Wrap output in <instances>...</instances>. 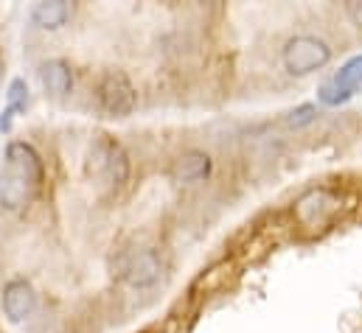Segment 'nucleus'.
Listing matches in <instances>:
<instances>
[{
  "label": "nucleus",
  "mask_w": 362,
  "mask_h": 333,
  "mask_svg": "<svg viewBox=\"0 0 362 333\" xmlns=\"http://www.w3.org/2000/svg\"><path fill=\"white\" fill-rule=\"evenodd\" d=\"M45 166L37 149L25 140H11L6 146V160L0 168V205L8 213H23L40 193Z\"/></svg>",
  "instance_id": "obj_1"
},
{
  "label": "nucleus",
  "mask_w": 362,
  "mask_h": 333,
  "mask_svg": "<svg viewBox=\"0 0 362 333\" xmlns=\"http://www.w3.org/2000/svg\"><path fill=\"white\" fill-rule=\"evenodd\" d=\"M85 174L110 188H124L129 179V157H127L124 146L118 140L101 135L88 152Z\"/></svg>",
  "instance_id": "obj_2"
},
{
  "label": "nucleus",
  "mask_w": 362,
  "mask_h": 333,
  "mask_svg": "<svg viewBox=\"0 0 362 333\" xmlns=\"http://www.w3.org/2000/svg\"><path fill=\"white\" fill-rule=\"evenodd\" d=\"M281 62L289 76H309L332 62V48L326 40L312 34H298L284 45Z\"/></svg>",
  "instance_id": "obj_3"
},
{
  "label": "nucleus",
  "mask_w": 362,
  "mask_h": 333,
  "mask_svg": "<svg viewBox=\"0 0 362 333\" xmlns=\"http://www.w3.org/2000/svg\"><path fill=\"white\" fill-rule=\"evenodd\" d=\"M98 107L107 118H129L138 107V90L124 71H107L98 84Z\"/></svg>",
  "instance_id": "obj_4"
},
{
  "label": "nucleus",
  "mask_w": 362,
  "mask_h": 333,
  "mask_svg": "<svg viewBox=\"0 0 362 333\" xmlns=\"http://www.w3.org/2000/svg\"><path fill=\"white\" fill-rule=\"evenodd\" d=\"M115 272H118V277L127 286H132V289H149V286H155L160 280L163 260H160L158 252L149 250V247H144V250H127L118 258Z\"/></svg>",
  "instance_id": "obj_5"
},
{
  "label": "nucleus",
  "mask_w": 362,
  "mask_h": 333,
  "mask_svg": "<svg viewBox=\"0 0 362 333\" xmlns=\"http://www.w3.org/2000/svg\"><path fill=\"white\" fill-rule=\"evenodd\" d=\"M360 87H362V54H357L346 65H340V71L329 82L320 84L317 98L326 107H340V104H349Z\"/></svg>",
  "instance_id": "obj_6"
},
{
  "label": "nucleus",
  "mask_w": 362,
  "mask_h": 333,
  "mask_svg": "<svg viewBox=\"0 0 362 333\" xmlns=\"http://www.w3.org/2000/svg\"><path fill=\"white\" fill-rule=\"evenodd\" d=\"M37 311V291L28 280L14 277L3 286V314L8 317V322L20 325L25 320H31Z\"/></svg>",
  "instance_id": "obj_7"
},
{
  "label": "nucleus",
  "mask_w": 362,
  "mask_h": 333,
  "mask_svg": "<svg viewBox=\"0 0 362 333\" xmlns=\"http://www.w3.org/2000/svg\"><path fill=\"white\" fill-rule=\"evenodd\" d=\"M211 171H214V160H211L205 152H197V149H194V152H185V155H180V157L175 160L172 176H175V182L194 185V182L208 179Z\"/></svg>",
  "instance_id": "obj_8"
},
{
  "label": "nucleus",
  "mask_w": 362,
  "mask_h": 333,
  "mask_svg": "<svg viewBox=\"0 0 362 333\" xmlns=\"http://www.w3.org/2000/svg\"><path fill=\"white\" fill-rule=\"evenodd\" d=\"M37 73H40V82L45 87V92H51L57 98H62L74 90V71L65 59H45Z\"/></svg>",
  "instance_id": "obj_9"
},
{
  "label": "nucleus",
  "mask_w": 362,
  "mask_h": 333,
  "mask_svg": "<svg viewBox=\"0 0 362 333\" xmlns=\"http://www.w3.org/2000/svg\"><path fill=\"white\" fill-rule=\"evenodd\" d=\"M334 210H337V202H334L326 190H312V193H306V196L298 202V207H295L298 219H300L303 224L309 222V227H312V224H323Z\"/></svg>",
  "instance_id": "obj_10"
},
{
  "label": "nucleus",
  "mask_w": 362,
  "mask_h": 333,
  "mask_svg": "<svg viewBox=\"0 0 362 333\" xmlns=\"http://www.w3.org/2000/svg\"><path fill=\"white\" fill-rule=\"evenodd\" d=\"M68 17H71V3H65V0H42L31 8V20L45 31L62 28L68 23Z\"/></svg>",
  "instance_id": "obj_11"
},
{
  "label": "nucleus",
  "mask_w": 362,
  "mask_h": 333,
  "mask_svg": "<svg viewBox=\"0 0 362 333\" xmlns=\"http://www.w3.org/2000/svg\"><path fill=\"white\" fill-rule=\"evenodd\" d=\"M28 101H31V95H28L25 79H11V82H8V90H6V107H8L14 115H20V112L28 109Z\"/></svg>",
  "instance_id": "obj_12"
},
{
  "label": "nucleus",
  "mask_w": 362,
  "mask_h": 333,
  "mask_svg": "<svg viewBox=\"0 0 362 333\" xmlns=\"http://www.w3.org/2000/svg\"><path fill=\"white\" fill-rule=\"evenodd\" d=\"M315 118H317V107H315V104H300V107H295V109L286 112L284 123H286L289 129H303V126H309Z\"/></svg>",
  "instance_id": "obj_13"
},
{
  "label": "nucleus",
  "mask_w": 362,
  "mask_h": 333,
  "mask_svg": "<svg viewBox=\"0 0 362 333\" xmlns=\"http://www.w3.org/2000/svg\"><path fill=\"white\" fill-rule=\"evenodd\" d=\"M14 118H17V115H14L8 107L0 112V132H3V135H8V132H11V126H14Z\"/></svg>",
  "instance_id": "obj_14"
},
{
  "label": "nucleus",
  "mask_w": 362,
  "mask_h": 333,
  "mask_svg": "<svg viewBox=\"0 0 362 333\" xmlns=\"http://www.w3.org/2000/svg\"><path fill=\"white\" fill-rule=\"evenodd\" d=\"M346 11H349V17H351V20L362 28V3H349V6H346Z\"/></svg>",
  "instance_id": "obj_15"
}]
</instances>
